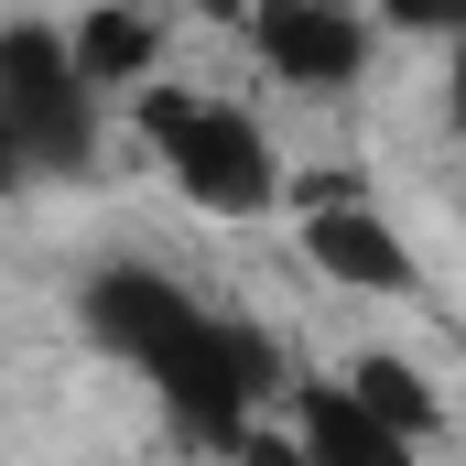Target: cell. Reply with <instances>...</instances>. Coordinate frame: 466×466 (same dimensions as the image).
Here are the masks:
<instances>
[{
	"label": "cell",
	"mask_w": 466,
	"mask_h": 466,
	"mask_svg": "<svg viewBox=\"0 0 466 466\" xmlns=\"http://www.w3.org/2000/svg\"><path fill=\"white\" fill-rule=\"evenodd\" d=\"M380 22H401V33H466V0H380Z\"/></svg>",
	"instance_id": "9c48e42d"
},
{
	"label": "cell",
	"mask_w": 466,
	"mask_h": 466,
	"mask_svg": "<svg viewBox=\"0 0 466 466\" xmlns=\"http://www.w3.org/2000/svg\"><path fill=\"white\" fill-rule=\"evenodd\" d=\"M238 33L260 44V66H271L282 87H348L358 55H369V33H358L337 0H249Z\"/></svg>",
	"instance_id": "277c9868"
},
{
	"label": "cell",
	"mask_w": 466,
	"mask_h": 466,
	"mask_svg": "<svg viewBox=\"0 0 466 466\" xmlns=\"http://www.w3.org/2000/svg\"><path fill=\"white\" fill-rule=\"evenodd\" d=\"M22 174H33V152H22V130H11V119H0V196H11V185H22Z\"/></svg>",
	"instance_id": "30bf717a"
},
{
	"label": "cell",
	"mask_w": 466,
	"mask_h": 466,
	"mask_svg": "<svg viewBox=\"0 0 466 466\" xmlns=\"http://www.w3.org/2000/svg\"><path fill=\"white\" fill-rule=\"evenodd\" d=\"M304 260H315L326 282H348V293H412V282H423V271H412V249H401V228H390L358 185L304 207Z\"/></svg>",
	"instance_id": "5b68a950"
},
{
	"label": "cell",
	"mask_w": 466,
	"mask_h": 466,
	"mask_svg": "<svg viewBox=\"0 0 466 466\" xmlns=\"http://www.w3.org/2000/svg\"><path fill=\"white\" fill-rule=\"evenodd\" d=\"M348 390L380 412V423H390V434H401V445H423V434L445 423V412H434V390H423L401 358H358V369H348Z\"/></svg>",
	"instance_id": "ba28073f"
},
{
	"label": "cell",
	"mask_w": 466,
	"mask_h": 466,
	"mask_svg": "<svg viewBox=\"0 0 466 466\" xmlns=\"http://www.w3.org/2000/svg\"><path fill=\"white\" fill-rule=\"evenodd\" d=\"M66 44H76V76H87L98 98L130 87V76H152V22H141V11H119V0H109V11H87Z\"/></svg>",
	"instance_id": "52a82bcc"
},
{
	"label": "cell",
	"mask_w": 466,
	"mask_h": 466,
	"mask_svg": "<svg viewBox=\"0 0 466 466\" xmlns=\"http://www.w3.org/2000/svg\"><path fill=\"white\" fill-rule=\"evenodd\" d=\"M0 119L22 130L33 174H87L98 163V87L76 76L66 33H33V22L0 33Z\"/></svg>",
	"instance_id": "3957f363"
},
{
	"label": "cell",
	"mask_w": 466,
	"mask_h": 466,
	"mask_svg": "<svg viewBox=\"0 0 466 466\" xmlns=\"http://www.w3.org/2000/svg\"><path fill=\"white\" fill-rule=\"evenodd\" d=\"M293 445H315V456H348V466H401V434L358 401L348 380H315V390H293Z\"/></svg>",
	"instance_id": "8992f818"
},
{
	"label": "cell",
	"mask_w": 466,
	"mask_h": 466,
	"mask_svg": "<svg viewBox=\"0 0 466 466\" xmlns=\"http://www.w3.org/2000/svg\"><path fill=\"white\" fill-rule=\"evenodd\" d=\"M141 141H152V163L185 185V207H207V218H260V207L282 196V163H271L260 119L228 109V98L152 87V98H141Z\"/></svg>",
	"instance_id": "7a4b0ae2"
},
{
	"label": "cell",
	"mask_w": 466,
	"mask_h": 466,
	"mask_svg": "<svg viewBox=\"0 0 466 466\" xmlns=\"http://www.w3.org/2000/svg\"><path fill=\"white\" fill-rule=\"evenodd\" d=\"M87 337L130 358V369L174 401V423H185V434H207V445H238V456H249V390H271L260 337L218 326L196 293H174V282H163V271H141V260L87 271Z\"/></svg>",
	"instance_id": "6da1fadb"
}]
</instances>
